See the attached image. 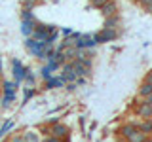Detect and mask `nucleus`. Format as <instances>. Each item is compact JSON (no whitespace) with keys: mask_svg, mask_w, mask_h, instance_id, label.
Here are the masks:
<instances>
[{"mask_svg":"<svg viewBox=\"0 0 152 142\" xmlns=\"http://www.w3.org/2000/svg\"><path fill=\"white\" fill-rule=\"evenodd\" d=\"M139 133L141 131L137 129V123H124L120 129H118V135H120L122 140H126V142H131Z\"/></svg>","mask_w":152,"mask_h":142,"instance_id":"f257e3e1","label":"nucleus"},{"mask_svg":"<svg viewBox=\"0 0 152 142\" xmlns=\"http://www.w3.org/2000/svg\"><path fill=\"white\" fill-rule=\"evenodd\" d=\"M135 116L141 120H152V106L145 99H141L139 102H135Z\"/></svg>","mask_w":152,"mask_h":142,"instance_id":"f03ea898","label":"nucleus"},{"mask_svg":"<svg viewBox=\"0 0 152 142\" xmlns=\"http://www.w3.org/2000/svg\"><path fill=\"white\" fill-rule=\"evenodd\" d=\"M51 136H55V138L59 140H65V138H70V129L69 125H65V123H55V125H51Z\"/></svg>","mask_w":152,"mask_h":142,"instance_id":"7ed1b4c3","label":"nucleus"},{"mask_svg":"<svg viewBox=\"0 0 152 142\" xmlns=\"http://www.w3.org/2000/svg\"><path fill=\"white\" fill-rule=\"evenodd\" d=\"M70 66H72L76 78H88V76L91 74V68H88V66H86V63H80L78 59L70 61Z\"/></svg>","mask_w":152,"mask_h":142,"instance_id":"20e7f679","label":"nucleus"},{"mask_svg":"<svg viewBox=\"0 0 152 142\" xmlns=\"http://www.w3.org/2000/svg\"><path fill=\"white\" fill-rule=\"evenodd\" d=\"M32 40L36 42H42V44H48V40H50V32H48V25H36L34 32H32Z\"/></svg>","mask_w":152,"mask_h":142,"instance_id":"39448f33","label":"nucleus"},{"mask_svg":"<svg viewBox=\"0 0 152 142\" xmlns=\"http://www.w3.org/2000/svg\"><path fill=\"white\" fill-rule=\"evenodd\" d=\"M101 9V13H103V17L107 19V17H114V15H118V4H116V0H108L104 6L99 8Z\"/></svg>","mask_w":152,"mask_h":142,"instance_id":"423d86ee","label":"nucleus"},{"mask_svg":"<svg viewBox=\"0 0 152 142\" xmlns=\"http://www.w3.org/2000/svg\"><path fill=\"white\" fill-rule=\"evenodd\" d=\"M118 32L116 30H108V28H103L99 34H95V40H97V44H104V42H112L116 40Z\"/></svg>","mask_w":152,"mask_h":142,"instance_id":"0eeeda50","label":"nucleus"},{"mask_svg":"<svg viewBox=\"0 0 152 142\" xmlns=\"http://www.w3.org/2000/svg\"><path fill=\"white\" fill-rule=\"evenodd\" d=\"M137 129H139L142 135L152 136V120H141L139 123H137Z\"/></svg>","mask_w":152,"mask_h":142,"instance_id":"6e6552de","label":"nucleus"},{"mask_svg":"<svg viewBox=\"0 0 152 142\" xmlns=\"http://www.w3.org/2000/svg\"><path fill=\"white\" fill-rule=\"evenodd\" d=\"M137 95H139V99H148L150 95H152V85L142 82L139 85V89H137Z\"/></svg>","mask_w":152,"mask_h":142,"instance_id":"1a4fd4ad","label":"nucleus"},{"mask_svg":"<svg viewBox=\"0 0 152 142\" xmlns=\"http://www.w3.org/2000/svg\"><path fill=\"white\" fill-rule=\"evenodd\" d=\"M116 27H120V17H118V15H114V17H107V19H104L103 28H108V30H116Z\"/></svg>","mask_w":152,"mask_h":142,"instance_id":"9d476101","label":"nucleus"},{"mask_svg":"<svg viewBox=\"0 0 152 142\" xmlns=\"http://www.w3.org/2000/svg\"><path fill=\"white\" fill-rule=\"evenodd\" d=\"M44 85H46L48 89H57V87H63L65 82L61 80V76H53V78H50V80H48V82H46Z\"/></svg>","mask_w":152,"mask_h":142,"instance_id":"9b49d317","label":"nucleus"},{"mask_svg":"<svg viewBox=\"0 0 152 142\" xmlns=\"http://www.w3.org/2000/svg\"><path fill=\"white\" fill-rule=\"evenodd\" d=\"M23 138H25V142H40V135L36 131H25Z\"/></svg>","mask_w":152,"mask_h":142,"instance_id":"f8f14e48","label":"nucleus"},{"mask_svg":"<svg viewBox=\"0 0 152 142\" xmlns=\"http://www.w3.org/2000/svg\"><path fill=\"white\" fill-rule=\"evenodd\" d=\"M13 125H15V123H13L12 120H10V121H4V125L0 127V138H2L4 135H8V133L13 129Z\"/></svg>","mask_w":152,"mask_h":142,"instance_id":"ddd939ff","label":"nucleus"},{"mask_svg":"<svg viewBox=\"0 0 152 142\" xmlns=\"http://www.w3.org/2000/svg\"><path fill=\"white\" fill-rule=\"evenodd\" d=\"M51 72H53V70H50L48 66H42V70H40V76H42V80H44V82H48L50 78H53V74H51Z\"/></svg>","mask_w":152,"mask_h":142,"instance_id":"4468645a","label":"nucleus"},{"mask_svg":"<svg viewBox=\"0 0 152 142\" xmlns=\"http://www.w3.org/2000/svg\"><path fill=\"white\" fill-rule=\"evenodd\" d=\"M137 4L146 12H152V0H137Z\"/></svg>","mask_w":152,"mask_h":142,"instance_id":"2eb2a0df","label":"nucleus"},{"mask_svg":"<svg viewBox=\"0 0 152 142\" xmlns=\"http://www.w3.org/2000/svg\"><path fill=\"white\" fill-rule=\"evenodd\" d=\"M23 82H25V85H27V87H34L36 80H34V76H32L31 72H28V74L25 76V80H23Z\"/></svg>","mask_w":152,"mask_h":142,"instance_id":"dca6fc26","label":"nucleus"},{"mask_svg":"<svg viewBox=\"0 0 152 142\" xmlns=\"http://www.w3.org/2000/svg\"><path fill=\"white\" fill-rule=\"evenodd\" d=\"M108 0H91V6L93 8H101V6H104Z\"/></svg>","mask_w":152,"mask_h":142,"instance_id":"f3484780","label":"nucleus"},{"mask_svg":"<svg viewBox=\"0 0 152 142\" xmlns=\"http://www.w3.org/2000/svg\"><path fill=\"white\" fill-rule=\"evenodd\" d=\"M8 142H25V138H23V135H13Z\"/></svg>","mask_w":152,"mask_h":142,"instance_id":"a211bd4d","label":"nucleus"},{"mask_svg":"<svg viewBox=\"0 0 152 142\" xmlns=\"http://www.w3.org/2000/svg\"><path fill=\"white\" fill-rule=\"evenodd\" d=\"M142 82L152 85V70H150V72H146V76H145V80H142Z\"/></svg>","mask_w":152,"mask_h":142,"instance_id":"6ab92c4d","label":"nucleus"},{"mask_svg":"<svg viewBox=\"0 0 152 142\" xmlns=\"http://www.w3.org/2000/svg\"><path fill=\"white\" fill-rule=\"evenodd\" d=\"M74 83H76V85H84V83H88V80H86V78H76Z\"/></svg>","mask_w":152,"mask_h":142,"instance_id":"aec40b11","label":"nucleus"},{"mask_svg":"<svg viewBox=\"0 0 152 142\" xmlns=\"http://www.w3.org/2000/svg\"><path fill=\"white\" fill-rule=\"evenodd\" d=\"M65 87H66V91H74V89L78 87V85H76V83H66Z\"/></svg>","mask_w":152,"mask_h":142,"instance_id":"412c9836","label":"nucleus"},{"mask_svg":"<svg viewBox=\"0 0 152 142\" xmlns=\"http://www.w3.org/2000/svg\"><path fill=\"white\" fill-rule=\"evenodd\" d=\"M145 101H146V102H148V104H150V106H152V95H150V97H148V99H145Z\"/></svg>","mask_w":152,"mask_h":142,"instance_id":"4be33fe9","label":"nucleus"},{"mask_svg":"<svg viewBox=\"0 0 152 142\" xmlns=\"http://www.w3.org/2000/svg\"><path fill=\"white\" fill-rule=\"evenodd\" d=\"M145 142H152V136H148V138H146V140H145Z\"/></svg>","mask_w":152,"mask_h":142,"instance_id":"5701e85b","label":"nucleus"},{"mask_svg":"<svg viewBox=\"0 0 152 142\" xmlns=\"http://www.w3.org/2000/svg\"><path fill=\"white\" fill-rule=\"evenodd\" d=\"M40 142H48V140H46V138H44V140H40Z\"/></svg>","mask_w":152,"mask_h":142,"instance_id":"b1692460","label":"nucleus"}]
</instances>
